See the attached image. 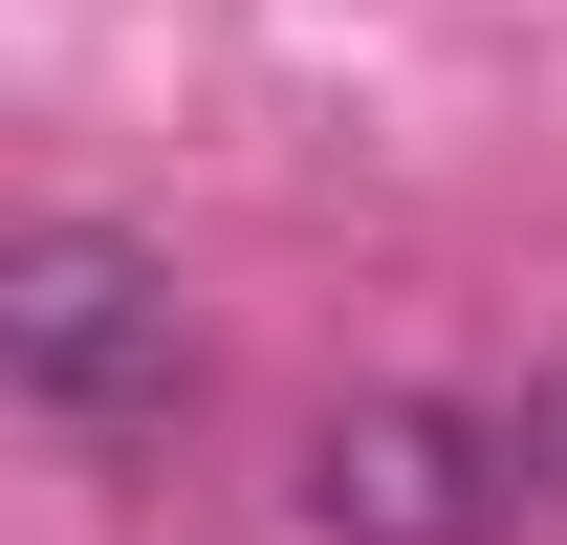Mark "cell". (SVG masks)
I'll return each mask as SVG.
<instances>
[{
    "instance_id": "6da1fadb",
    "label": "cell",
    "mask_w": 567,
    "mask_h": 545,
    "mask_svg": "<svg viewBox=\"0 0 567 545\" xmlns=\"http://www.w3.org/2000/svg\"><path fill=\"white\" fill-rule=\"evenodd\" d=\"M0 393L44 436H153L197 393V306H175V240L132 218H22L0 240Z\"/></svg>"
},
{
    "instance_id": "3957f363",
    "label": "cell",
    "mask_w": 567,
    "mask_h": 545,
    "mask_svg": "<svg viewBox=\"0 0 567 545\" xmlns=\"http://www.w3.org/2000/svg\"><path fill=\"white\" fill-rule=\"evenodd\" d=\"M502 459H524V502H546V524H567V349H546V371H524V393H502Z\"/></svg>"
},
{
    "instance_id": "7a4b0ae2",
    "label": "cell",
    "mask_w": 567,
    "mask_h": 545,
    "mask_svg": "<svg viewBox=\"0 0 567 545\" xmlns=\"http://www.w3.org/2000/svg\"><path fill=\"white\" fill-rule=\"evenodd\" d=\"M284 502H306V545H502L524 524V459L458 393H350V414H306Z\"/></svg>"
}]
</instances>
